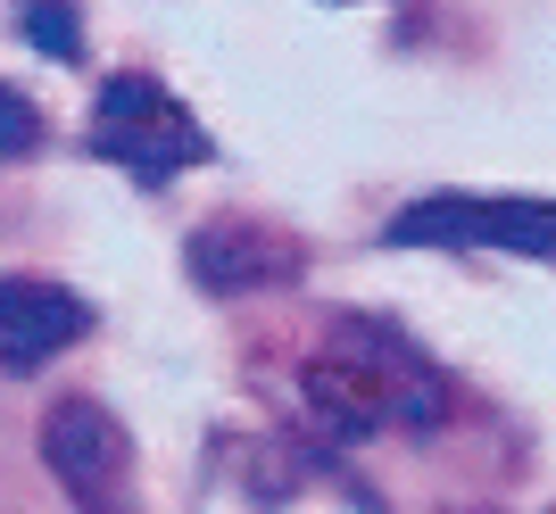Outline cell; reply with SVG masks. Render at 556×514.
Wrapping results in <instances>:
<instances>
[{
	"instance_id": "2",
	"label": "cell",
	"mask_w": 556,
	"mask_h": 514,
	"mask_svg": "<svg viewBox=\"0 0 556 514\" xmlns=\"http://www.w3.org/2000/svg\"><path fill=\"white\" fill-rule=\"evenodd\" d=\"M391 249L556 257V200H416V208L391 216Z\"/></svg>"
},
{
	"instance_id": "7",
	"label": "cell",
	"mask_w": 556,
	"mask_h": 514,
	"mask_svg": "<svg viewBox=\"0 0 556 514\" xmlns=\"http://www.w3.org/2000/svg\"><path fill=\"white\" fill-rule=\"evenodd\" d=\"M34 141H42V117H34V100L0 83V158H25Z\"/></svg>"
},
{
	"instance_id": "5",
	"label": "cell",
	"mask_w": 556,
	"mask_h": 514,
	"mask_svg": "<svg viewBox=\"0 0 556 514\" xmlns=\"http://www.w3.org/2000/svg\"><path fill=\"white\" fill-rule=\"evenodd\" d=\"M191 274L208 282V291H241V282H282V274H300V257L282 249V241H266L257 224H216V233L191 241Z\"/></svg>"
},
{
	"instance_id": "6",
	"label": "cell",
	"mask_w": 556,
	"mask_h": 514,
	"mask_svg": "<svg viewBox=\"0 0 556 514\" xmlns=\"http://www.w3.org/2000/svg\"><path fill=\"white\" fill-rule=\"evenodd\" d=\"M25 34H34L50 59H75V42H84V25H75L67 0H34V9H25Z\"/></svg>"
},
{
	"instance_id": "4",
	"label": "cell",
	"mask_w": 556,
	"mask_h": 514,
	"mask_svg": "<svg viewBox=\"0 0 556 514\" xmlns=\"http://www.w3.org/2000/svg\"><path fill=\"white\" fill-rule=\"evenodd\" d=\"M84 332H92V307L75 299L67 282H42V274H9L0 282V365H9V374L50 365V357L75 349Z\"/></svg>"
},
{
	"instance_id": "1",
	"label": "cell",
	"mask_w": 556,
	"mask_h": 514,
	"mask_svg": "<svg viewBox=\"0 0 556 514\" xmlns=\"http://www.w3.org/2000/svg\"><path fill=\"white\" fill-rule=\"evenodd\" d=\"M92 150L109 166H125L134 183H166V175H184V166L208 158V133H200V117H191L166 83L116 75L92 100Z\"/></svg>"
},
{
	"instance_id": "3",
	"label": "cell",
	"mask_w": 556,
	"mask_h": 514,
	"mask_svg": "<svg viewBox=\"0 0 556 514\" xmlns=\"http://www.w3.org/2000/svg\"><path fill=\"white\" fill-rule=\"evenodd\" d=\"M42 457H50V473L67 481V498L84 514H125V465H134V448H125L109 407L67 398V407L42 423Z\"/></svg>"
}]
</instances>
